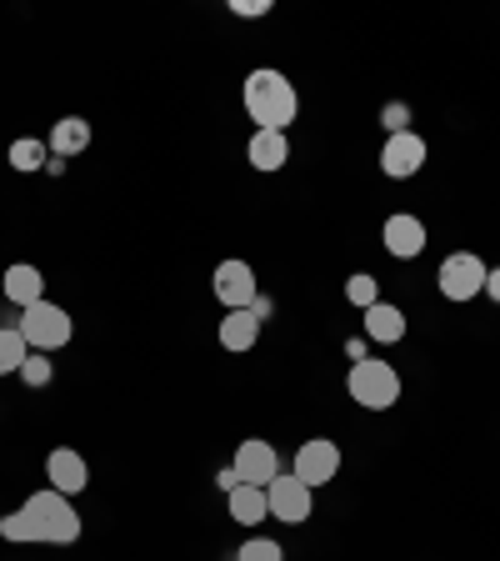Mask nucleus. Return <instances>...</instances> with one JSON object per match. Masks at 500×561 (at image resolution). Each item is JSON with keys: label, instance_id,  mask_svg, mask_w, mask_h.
Masks as SVG:
<instances>
[{"label": "nucleus", "instance_id": "412c9836", "mask_svg": "<svg viewBox=\"0 0 500 561\" xmlns=\"http://www.w3.org/2000/svg\"><path fill=\"white\" fill-rule=\"evenodd\" d=\"M31 356V346H25V336L15 327H0V376L21 371V362Z\"/></svg>", "mask_w": 500, "mask_h": 561}, {"label": "nucleus", "instance_id": "5701e85b", "mask_svg": "<svg viewBox=\"0 0 500 561\" xmlns=\"http://www.w3.org/2000/svg\"><path fill=\"white\" fill-rule=\"evenodd\" d=\"M235 561H286L276 537H245V547L235 551Z\"/></svg>", "mask_w": 500, "mask_h": 561}, {"label": "nucleus", "instance_id": "f3484780", "mask_svg": "<svg viewBox=\"0 0 500 561\" xmlns=\"http://www.w3.org/2000/svg\"><path fill=\"white\" fill-rule=\"evenodd\" d=\"M46 146H50V156H60V161L91 151V121H85V116H60L56 126H50Z\"/></svg>", "mask_w": 500, "mask_h": 561}, {"label": "nucleus", "instance_id": "4468645a", "mask_svg": "<svg viewBox=\"0 0 500 561\" xmlns=\"http://www.w3.org/2000/svg\"><path fill=\"white\" fill-rule=\"evenodd\" d=\"M361 331H365V341H375V346H400L406 331H410V321L396 301H385L381 296L371 311H361Z\"/></svg>", "mask_w": 500, "mask_h": 561}, {"label": "nucleus", "instance_id": "cd10ccee", "mask_svg": "<svg viewBox=\"0 0 500 561\" xmlns=\"http://www.w3.org/2000/svg\"><path fill=\"white\" fill-rule=\"evenodd\" d=\"M486 296L500 306V266H490V271H486Z\"/></svg>", "mask_w": 500, "mask_h": 561}, {"label": "nucleus", "instance_id": "20e7f679", "mask_svg": "<svg viewBox=\"0 0 500 561\" xmlns=\"http://www.w3.org/2000/svg\"><path fill=\"white\" fill-rule=\"evenodd\" d=\"M15 331L25 336V346H31V351H46V356H50V351L70 346V336H75V321H70L66 306H56L46 296V301L25 306L21 321H15Z\"/></svg>", "mask_w": 500, "mask_h": 561}, {"label": "nucleus", "instance_id": "b1692460", "mask_svg": "<svg viewBox=\"0 0 500 561\" xmlns=\"http://www.w3.org/2000/svg\"><path fill=\"white\" fill-rule=\"evenodd\" d=\"M410 121H416L410 101H385V105H381V126H385V136H400V130H410Z\"/></svg>", "mask_w": 500, "mask_h": 561}, {"label": "nucleus", "instance_id": "f8f14e48", "mask_svg": "<svg viewBox=\"0 0 500 561\" xmlns=\"http://www.w3.org/2000/svg\"><path fill=\"white\" fill-rule=\"evenodd\" d=\"M46 481L60 496H81V491L91 486V467H85V456L75 451V446H56V451L46 456Z\"/></svg>", "mask_w": 500, "mask_h": 561}, {"label": "nucleus", "instance_id": "393cba45", "mask_svg": "<svg viewBox=\"0 0 500 561\" xmlns=\"http://www.w3.org/2000/svg\"><path fill=\"white\" fill-rule=\"evenodd\" d=\"M276 5L270 0H231V15H241V21H260V15H270Z\"/></svg>", "mask_w": 500, "mask_h": 561}, {"label": "nucleus", "instance_id": "9d476101", "mask_svg": "<svg viewBox=\"0 0 500 561\" xmlns=\"http://www.w3.org/2000/svg\"><path fill=\"white\" fill-rule=\"evenodd\" d=\"M426 156H431L426 136H416V130H400V136H385V146H381V171L391 175V181H410V175L426 171Z\"/></svg>", "mask_w": 500, "mask_h": 561}, {"label": "nucleus", "instance_id": "1a4fd4ad", "mask_svg": "<svg viewBox=\"0 0 500 561\" xmlns=\"http://www.w3.org/2000/svg\"><path fill=\"white\" fill-rule=\"evenodd\" d=\"M231 471L241 477V486H270L280 477V451L270 442H260V436H245L231 456Z\"/></svg>", "mask_w": 500, "mask_h": 561}, {"label": "nucleus", "instance_id": "423d86ee", "mask_svg": "<svg viewBox=\"0 0 500 561\" xmlns=\"http://www.w3.org/2000/svg\"><path fill=\"white\" fill-rule=\"evenodd\" d=\"M266 502H270V522L305 526V522H311V512H315V491L305 486L295 471H280V477L266 486Z\"/></svg>", "mask_w": 500, "mask_h": 561}, {"label": "nucleus", "instance_id": "4be33fe9", "mask_svg": "<svg viewBox=\"0 0 500 561\" xmlns=\"http://www.w3.org/2000/svg\"><path fill=\"white\" fill-rule=\"evenodd\" d=\"M346 301L356 306V311H371V306L381 301V280H375L371 271H356V276L346 280Z\"/></svg>", "mask_w": 500, "mask_h": 561}, {"label": "nucleus", "instance_id": "39448f33", "mask_svg": "<svg viewBox=\"0 0 500 561\" xmlns=\"http://www.w3.org/2000/svg\"><path fill=\"white\" fill-rule=\"evenodd\" d=\"M486 271L490 266L476 251H451L435 271V286H441L445 301H476V296H486Z\"/></svg>", "mask_w": 500, "mask_h": 561}, {"label": "nucleus", "instance_id": "c85d7f7f", "mask_svg": "<svg viewBox=\"0 0 500 561\" xmlns=\"http://www.w3.org/2000/svg\"><path fill=\"white\" fill-rule=\"evenodd\" d=\"M346 356H350V362H365V356H371V351H365V336L346 341Z\"/></svg>", "mask_w": 500, "mask_h": 561}, {"label": "nucleus", "instance_id": "dca6fc26", "mask_svg": "<svg viewBox=\"0 0 500 561\" xmlns=\"http://www.w3.org/2000/svg\"><path fill=\"white\" fill-rule=\"evenodd\" d=\"M225 512H231V522H235V526H245V531H256L260 522H270L266 486H235L231 496H225Z\"/></svg>", "mask_w": 500, "mask_h": 561}, {"label": "nucleus", "instance_id": "f03ea898", "mask_svg": "<svg viewBox=\"0 0 500 561\" xmlns=\"http://www.w3.org/2000/svg\"><path fill=\"white\" fill-rule=\"evenodd\" d=\"M241 101H245V116L256 121V130H291L295 116H301V91L276 66L251 70L241 85Z\"/></svg>", "mask_w": 500, "mask_h": 561}, {"label": "nucleus", "instance_id": "ddd939ff", "mask_svg": "<svg viewBox=\"0 0 500 561\" xmlns=\"http://www.w3.org/2000/svg\"><path fill=\"white\" fill-rule=\"evenodd\" d=\"M0 296H5L15 311L46 301V276H40V266H35V261H11L5 276H0Z\"/></svg>", "mask_w": 500, "mask_h": 561}, {"label": "nucleus", "instance_id": "0eeeda50", "mask_svg": "<svg viewBox=\"0 0 500 561\" xmlns=\"http://www.w3.org/2000/svg\"><path fill=\"white\" fill-rule=\"evenodd\" d=\"M340 446L330 442V436H311V442H301L295 446V456H291V471L305 481V486H330V481L340 477Z\"/></svg>", "mask_w": 500, "mask_h": 561}, {"label": "nucleus", "instance_id": "6e6552de", "mask_svg": "<svg viewBox=\"0 0 500 561\" xmlns=\"http://www.w3.org/2000/svg\"><path fill=\"white\" fill-rule=\"evenodd\" d=\"M216 301L225 306V311H251V301L260 296V280H256V266L251 261H221L216 266Z\"/></svg>", "mask_w": 500, "mask_h": 561}, {"label": "nucleus", "instance_id": "f257e3e1", "mask_svg": "<svg viewBox=\"0 0 500 561\" xmlns=\"http://www.w3.org/2000/svg\"><path fill=\"white\" fill-rule=\"evenodd\" d=\"M0 537L25 547V541H46V547H70L81 541V512L70 506V496L40 486L21 502V512L0 516Z\"/></svg>", "mask_w": 500, "mask_h": 561}, {"label": "nucleus", "instance_id": "7ed1b4c3", "mask_svg": "<svg viewBox=\"0 0 500 561\" xmlns=\"http://www.w3.org/2000/svg\"><path fill=\"white\" fill-rule=\"evenodd\" d=\"M346 391L356 407L365 411H391L400 401V371L381 356H365V362H350L346 371Z\"/></svg>", "mask_w": 500, "mask_h": 561}, {"label": "nucleus", "instance_id": "a211bd4d", "mask_svg": "<svg viewBox=\"0 0 500 561\" xmlns=\"http://www.w3.org/2000/svg\"><path fill=\"white\" fill-rule=\"evenodd\" d=\"M216 336H221L225 351H251L260 341V321L251 311H225V321H221V331H216Z\"/></svg>", "mask_w": 500, "mask_h": 561}, {"label": "nucleus", "instance_id": "6ab92c4d", "mask_svg": "<svg viewBox=\"0 0 500 561\" xmlns=\"http://www.w3.org/2000/svg\"><path fill=\"white\" fill-rule=\"evenodd\" d=\"M5 161H11V171L31 175V171H46L50 161V146L40 136H15L11 146H5Z\"/></svg>", "mask_w": 500, "mask_h": 561}, {"label": "nucleus", "instance_id": "aec40b11", "mask_svg": "<svg viewBox=\"0 0 500 561\" xmlns=\"http://www.w3.org/2000/svg\"><path fill=\"white\" fill-rule=\"evenodd\" d=\"M15 376H21L25 391H46V386L56 381V362H50L46 351H31V356L21 362V371H15Z\"/></svg>", "mask_w": 500, "mask_h": 561}, {"label": "nucleus", "instance_id": "2eb2a0df", "mask_svg": "<svg viewBox=\"0 0 500 561\" xmlns=\"http://www.w3.org/2000/svg\"><path fill=\"white\" fill-rule=\"evenodd\" d=\"M245 161H251V171L276 175L280 165L291 161V136H286V130H251V140H245Z\"/></svg>", "mask_w": 500, "mask_h": 561}, {"label": "nucleus", "instance_id": "9b49d317", "mask_svg": "<svg viewBox=\"0 0 500 561\" xmlns=\"http://www.w3.org/2000/svg\"><path fill=\"white\" fill-rule=\"evenodd\" d=\"M381 241H385V251H391L396 261H416V256H426L431 231H426V221H420V216H410V210H396V216H385Z\"/></svg>", "mask_w": 500, "mask_h": 561}, {"label": "nucleus", "instance_id": "bb28decb", "mask_svg": "<svg viewBox=\"0 0 500 561\" xmlns=\"http://www.w3.org/2000/svg\"><path fill=\"white\" fill-rule=\"evenodd\" d=\"M235 486H241V477H235L231 467H225V471H216V491H225V496H231Z\"/></svg>", "mask_w": 500, "mask_h": 561}, {"label": "nucleus", "instance_id": "a878e982", "mask_svg": "<svg viewBox=\"0 0 500 561\" xmlns=\"http://www.w3.org/2000/svg\"><path fill=\"white\" fill-rule=\"evenodd\" d=\"M251 316H256L260 327H266L270 316H276V301H270V296H266V291H260V296H256V301H251Z\"/></svg>", "mask_w": 500, "mask_h": 561}]
</instances>
